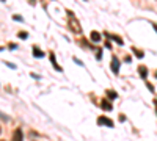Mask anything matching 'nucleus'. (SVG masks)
<instances>
[{
	"label": "nucleus",
	"mask_w": 157,
	"mask_h": 141,
	"mask_svg": "<svg viewBox=\"0 0 157 141\" xmlns=\"http://www.w3.org/2000/svg\"><path fill=\"white\" fill-rule=\"evenodd\" d=\"M68 16H69V28H71L74 33H80V32H82L80 24H78V20L74 17V13H72V11H68Z\"/></svg>",
	"instance_id": "f257e3e1"
},
{
	"label": "nucleus",
	"mask_w": 157,
	"mask_h": 141,
	"mask_svg": "<svg viewBox=\"0 0 157 141\" xmlns=\"http://www.w3.org/2000/svg\"><path fill=\"white\" fill-rule=\"evenodd\" d=\"M98 124L99 125H107V127H113V122L109 119V118H105V116H101L99 119H98Z\"/></svg>",
	"instance_id": "f03ea898"
},
{
	"label": "nucleus",
	"mask_w": 157,
	"mask_h": 141,
	"mask_svg": "<svg viewBox=\"0 0 157 141\" xmlns=\"http://www.w3.org/2000/svg\"><path fill=\"white\" fill-rule=\"evenodd\" d=\"M112 71H113V74H118V72H120V61H118L116 57L112 58Z\"/></svg>",
	"instance_id": "7ed1b4c3"
},
{
	"label": "nucleus",
	"mask_w": 157,
	"mask_h": 141,
	"mask_svg": "<svg viewBox=\"0 0 157 141\" xmlns=\"http://www.w3.org/2000/svg\"><path fill=\"white\" fill-rule=\"evenodd\" d=\"M22 139H24L22 130H21V129H16L14 133H13V139H11V141H22Z\"/></svg>",
	"instance_id": "20e7f679"
},
{
	"label": "nucleus",
	"mask_w": 157,
	"mask_h": 141,
	"mask_svg": "<svg viewBox=\"0 0 157 141\" xmlns=\"http://www.w3.org/2000/svg\"><path fill=\"white\" fill-rule=\"evenodd\" d=\"M90 38H91V41H93V43H99L101 41V33L99 32H91Z\"/></svg>",
	"instance_id": "39448f33"
},
{
	"label": "nucleus",
	"mask_w": 157,
	"mask_h": 141,
	"mask_svg": "<svg viewBox=\"0 0 157 141\" xmlns=\"http://www.w3.org/2000/svg\"><path fill=\"white\" fill-rule=\"evenodd\" d=\"M107 38H112V39H113L115 43H118L120 46H123V44H124L121 38H120V36H116V35H110V33H107Z\"/></svg>",
	"instance_id": "423d86ee"
},
{
	"label": "nucleus",
	"mask_w": 157,
	"mask_h": 141,
	"mask_svg": "<svg viewBox=\"0 0 157 141\" xmlns=\"http://www.w3.org/2000/svg\"><path fill=\"white\" fill-rule=\"evenodd\" d=\"M138 72H140V75L143 77V79H146V77H148V69L145 66H140L138 68Z\"/></svg>",
	"instance_id": "0eeeda50"
},
{
	"label": "nucleus",
	"mask_w": 157,
	"mask_h": 141,
	"mask_svg": "<svg viewBox=\"0 0 157 141\" xmlns=\"http://www.w3.org/2000/svg\"><path fill=\"white\" fill-rule=\"evenodd\" d=\"M33 55H35L36 58H43V57H44V52H41L38 47H35V49H33Z\"/></svg>",
	"instance_id": "6e6552de"
},
{
	"label": "nucleus",
	"mask_w": 157,
	"mask_h": 141,
	"mask_svg": "<svg viewBox=\"0 0 157 141\" xmlns=\"http://www.w3.org/2000/svg\"><path fill=\"white\" fill-rule=\"evenodd\" d=\"M101 107L104 108V110H112V104L109 100H102V104H101Z\"/></svg>",
	"instance_id": "1a4fd4ad"
},
{
	"label": "nucleus",
	"mask_w": 157,
	"mask_h": 141,
	"mask_svg": "<svg viewBox=\"0 0 157 141\" xmlns=\"http://www.w3.org/2000/svg\"><path fill=\"white\" fill-rule=\"evenodd\" d=\"M50 61H52V65H54V68H55L57 71H61V68L57 65V61H55V55H54V54H50Z\"/></svg>",
	"instance_id": "9d476101"
},
{
	"label": "nucleus",
	"mask_w": 157,
	"mask_h": 141,
	"mask_svg": "<svg viewBox=\"0 0 157 141\" xmlns=\"http://www.w3.org/2000/svg\"><path fill=\"white\" fill-rule=\"evenodd\" d=\"M134 54H135V57H137V58H143V52H141V50L134 49Z\"/></svg>",
	"instance_id": "9b49d317"
},
{
	"label": "nucleus",
	"mask_w": 157,
	"mask_h": 141,
	"mask_svg": "<svg viewBox=\"0 0 157 141\" xmlns=\"http://www.w3.org/2000/svg\"><path fill=\"white\" fill-rule=\"evenodd\" d=\"M107 96H109L110 99H116V96H118V94H116L115 91H110V89H109V91H107Z\"/></svg>",
	"instance_id": "f8f14e48"
},
{
	"label": "nucleus",
	"mask_w": 157,
	"mask_h": 141,
	"mask_svg": "<svg viewBox=\"0 0 157 141\" xmlns=\"http://www.w3.org/2000/svg\"><path fill=\"white\" fill-rule=\"evenodd\" d=\"M96 52H98V55H96V57H98V60H101V58H102V50H101V49H98Z\"/></svg>",
	"instance_id": "ddd939ff"
},
{
	"label": "nucleus",
	"mask_w": 157,
	"mask_h": 141,
	"mask_svg": "<svg viewBox=\"0 0 157 141\" xmlns=\"http://www.w3.org/2000/svg\"><path fill=\"white\" fill-rule=\"evenodd\" d=\"M19 36H21V38H27L29 35H27V32H21V33H19Z\"/></svg>",
	"instance_id": "4468645a"
},
{
	"label": "nucleus",
	"mask_w": 157,
	"mask_h": 141,
	"mask_svg": "<svg viewBox=\"0 0 157 141\" xmlns=\"http://www.w3.org/2000/svg\"><path fill=\"white\" fill-rule=\"evenodd\" d=\"M74 61L77 63V65H78V66H83V63H82L80 60H78V58H74Z\"/></svg>",
	"instance_id": "2eb2a0df"
},
{
	"label": "nucleus",
	"mask_w": 157,
	"mask_h": 141,
	"mask_svg": "<svg viewBox=\"0 0 157 141\" xmlns=\"http://www.w3.org/2000/svg\"><path fill=\"white\" fill-rule=\"evenodd\" d=\"M13 19H14V20H22V17H21V16H14Z\"/></svg>",
	"instance_id": "dca6fc26"
},
{
	"label": "nucleus",
	"mask_w": 157,
	"mask_h": 141,
	"mask_svg": "<svg viewBox=\"0 0 157 141\" xmlns=\"http://www.w3.org/2000/svg\"><path fill=\"white\" fill-rule=\"evenodd\" d=\"M154 102H155V111H157V99H155V100H154Z\"/></svg>",
	"instance_id": "f3484780"
},
{
	"label": "nucleus",
	"mask_w": 157,
	"mask_h": 141,
	"mask_svg": "<svg viewBox=\"0 0 157 141\" xmlns=\"http://www.w3.org/2000/svg\"><path fill=\"white\" fill-rule=\"evenodd\" d=\"M154 28H155V32H157V25H154Z\"/></svg>",
	"instance_id": "a211bd4d"
},
{
	"label": "nucleus",
	"mask_w": 157,
	"mask_h": 141,
	"mask_svg": "<svg viewBox=\"0 0 157 141\" xmlns=\"http://www.w3.org/2000/svg\"><path fill=\"white\" fill-rule=\"evenodd\" d=\"M155 77H157V71H155Z\"/></svg>",
	"instance_id": "6ab92c4d"
},
{
	"label": "nucleus",
	"mask_w": 157,
	"mask_h": 141,
	"mask_svg": "<svg viewBox=\"0 0 157 141\" xmlns=\"http://www.w3.org/2000/svg\"><path fill=\"white\" fill-rule=\"evenodd\" d=\"M0 132H2V127H0Z\"/></svg>",
	"instance_id": "aec40b11"
},
{
	"label": "nucleus",
	"mask_w": 157,
	"mask_h": 141,
	"mask_svg": "<svg viewBox=\"0 0 157 141\" xmlns=\"http://www.w3.org/2000/svg\"><path fill=\"white\" fill-rule=\"evenodd\" d=\"M0 141H3V139H0Z\"/></svg>",
	"instance_id": "412c9836"
}]
</instances>
